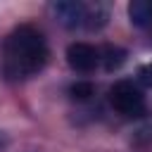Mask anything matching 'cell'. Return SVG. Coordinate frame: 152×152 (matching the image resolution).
<instances>
[{"label": "cell", "mask_w": 152, "mask_h": 152, "mask_svg": "<svg viewBox=\"0 0 152 152\" xmlns=\"http://www.w3.org/2000/svg\"><path fill=\"white\" fill-rule=\"evenodd\" d=\"M48 62V45L38 28L17 26L2 45V71L7 78H31Z\"/></svg>", "instance_id": "obj_1"}, {"label": "cell", "mask_w": 152, "mask_h": 152, "mask_svg": "<svg viewBox=\"0 0 152 152\" xmlns=\"http://www.w3.org/2000/svg\"><path fill=\"white\" fill-rule=\"evenodd\" d=\"M109 104L114 107V112H119L124 116L145 114V95L131 81H116L109 88Z\"/></svg>", "instance_id": "obj_2"}, {"label": "cell", "mask_w": 152, "mask_h": 152, "mask_svg": "<svg viewBox=\"0 0 152 152\" xmlns=\"http://www.w3.org/2000/svg\"><path fill=\"white\" fill-rule=\"evenodd\" d=\"M66 62L71 69L76 71H93L100 62V52L97 48H93L90 43H71L66 48Z\"/></svg>", "instance_id": "obj_3"}, {"label": "cell", "mask_w": 152, "mask_h": 152, "mask_svg": "<svg viewBox=\"0 0 152 152\" xmlns=\"http://www.w3.org/2000/svg\"><path fill=\"white\" fill-rule=\"evenodd\" d=\"M57 19L66 26V28H86V17H88V5L86 2H57L52 5Z\"/></svg>", "instance_id": "obj_4"}, {"label": "cell", "mask_w": 152, "mask_h": 152, "mask_svg": "<svg viewBox=\"0 0 152 152\" xmlns=\"http://www.w3.org/2000/svg\"><path fill=\"white\" fill-rule=\"evenodd\" d=\"M131 24L135 26H150L152 24V0H133L128 5Z\"/></svg>", "instance_id": "obj_5"}, {"label": "cell", "mask_w": 152, "mask_h": 152, "mask_svg": "<svg viewBox=\"0 0 152 152\" xmlns=\"http://www.w3.org/2000/svg\"><path fill=\"white\" fill-rule=\"evenodd\" d=\"M124 62H126V50L124 48H116V45H107L104 48V69L107 71L119 69Z\"/></svg>", "instance_id": "obj_6"}, {"label": "cell", "mask_w": 152, "mask_h": 152, "mask_svg": "<svg viewBox=\"0 0 152 152\" xmlns=\"http://www.w3.org/2000/svg\"><path fill=\"white\" fill-rule=\"evenodd\" d=\"M69 95L74 97V100H90L93 95H95V86L90 83V81H76L71 88H69Z\"/></svg>", "instance_id": "obj_7"}, {"label": "cell", "mask_w": 152, "mask_h": 152, "mask_svg": "<svg viewBox=\"0 0 152 152\" xmlns=\"http://www.w3.org/2000/svg\"><path fill=\"white\" fill-rule=\"evenodd\" d=\"M140 78H142V83L152 86V62H150V64H145V66L140 69Z\"/></svg>", "instance_id": "obj_8"}]
</instances>
